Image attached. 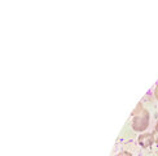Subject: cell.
Segmentation results:
<instances>
[{
  "label": "cell",
  "mask_w": 158,
  "mask_h": 156,
  "mask_svg": "<svg viewBox=\"0 0 158 156\" xmlns=\"http://www.w3.org/2000/svg\"><path fill=\"white\" fill-rule=\"evenodd\" d=\"M149 126V112L139 103L132 112V129L135 132H144Z\"/></svg>",
  "instance_id": "cell-1"
},
{
  "label": "cell",
  "mask_w": 158,
  "mask_h": 156,
  "mask_svg": "<svg viewBox=\"0 0 158 156\" xmlns=\"http://www.w3.org/2000/svg\"><path fill=\"white\" fill-rule=\"evenodd\" d=\"M137 141H139L141 147L148 148V147H150L154 143L153 133H143L141 135H139V139H137Z\"/></svg>",
  "instance_id": "cell-2"
},
{
  "label": "cell",
  "mask_w": 158,
  "mask_h": 156,
  "mask_svg": "<svg viewBox=\"0 0 158 156\" xmlns=\"http://www.w3.org/2000/svg\"><path fill=\"white\" fill-rule=\"evenodd\" d=\"M153 136H154V142L158 143V121H157V125H156V130L153 132Z\"/></svg>",
  "instance_id": "cell-3"
},
{
  "label": "cell",
  "mask_w": 158,
  "mask_h": 156,
  "mask_svg": "<svg viewBox=\"0 0 158 156\" xmlns=\"http://www.w3.org/2000/svg\"><path fill=\"white\" fill-rule=\"evenodd\" d=\"M117 156H132V155H131L130 152H127V151H122V152L118 154Z\"/></svg>",
  "instance_id": "cell-4"
},
{
  "label": "cell",
  "mask_w": 158,
  "mask_h": 156,
  "mask_svg": "<svg viewBox=\"0 0 158 156\" xmlns=\"http://www.w3.org/2000/svg\"><path fill=\"white\" fill-rule=\"evenodd\" d=\"M154 95H156V98H157V100H158V86L156 87V91H154Z\"/></svg>",
  "instance_id": "cell-5"
}]
</instances>
